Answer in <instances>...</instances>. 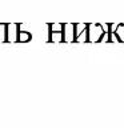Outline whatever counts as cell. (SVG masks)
Instances as JSON below:
<instances>
[{
  "label": "cell",
  "instance_id": "obj_1",
  "mask_svg": "<svg viewBox=\"0 0 124 128\" xmlns=\"http://www.w3.org/2000/svg\"><path fill=\"white\" fill-rule=\"evenodd\" d=\"M48 27V36H47V42L48 43H64L63 39V27L64 23H50L47 24Z\"/></svg>",
  "mask_w": 124,
  "mask_h": 128
},
{
  "label": "cell",
  "instance_id": "obj_2",
  "mask_svg": "<svg viewBox=\"0 0 124 128\" xmlns=\"http://www.w3.org/2000/svg\"><path fill=\"white\" fill-rule=\"evenodd\" d=\"M31 40H32L31 32L19 30V32H18V38H16V43H30Z\"/></svg>",
  "mask_w": 124,
  "mask_h": 128
}]
</instances>
